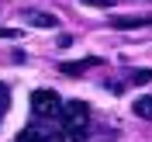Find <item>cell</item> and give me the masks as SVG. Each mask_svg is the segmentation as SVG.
I'll return each instance as SVG.
<instances>
[{
    "instance_id": "1",
    "label": "cell",
    "mask_w": 152,
    "mask_h": 142,
    "mask_svg": "<svg viewBox=\"0 0 152 142\" xmlns=\"http://www.w3.org/2000/svg\"><path fill=\"white\" fill-rule=\"evenodd\" d=\"M59 118H62V128H66L69 142H86V135H90V107L83 101H62Z\"/></svg>"
},
{
    "instance_id": "2",
    "label": "cell",
    "mask_w": 152,
    "mask_h": 142,
    "mask_svg": "<svg viewBox=\"0 0 152 142\" xmlns=\"http://www.w3.org/2000/svg\"><path fill=\"white\" fill-rule=\"evenodd\" d=\"M14 142H69V135L62 125H48V118H38L35 125L21 128Z\"/></svg>"
},
{
    "instance_id": "3",
    "label": "cell",
    "mask_w": 152,
    "mask_h": 142,
    "mask_svg": "<svg viewBox=\"0 0 152 142\" xmlns=\"http://www.w3.org/2000/svg\"><path fill=\"white\" fill-rule=\"evenodd\" d=\"M59 111H62V97L56 90L42 87V90L31 94V114L35 118H59Z\"/></svg>"
},
{
    "instance_id": "4",
    "label": "cell",
    "mask_w": 152,
    "mask_h": 142,
    "mask_svg": "<svg viewBox=\"0 0 152 142\" xmlns=\"http://www.w3.org/2000/svg\"><path fill=\"white\" fill-rule=\"evenodd\" d=\"M24 21H28V24H35V28H56V24H59L56 14L38 10V7H28V10H24Z\"/></svg>"
},
{
    "instance_id": "5",
    "label": "cell",
    "mask_w": 152,
    "mask_h": 142,
    "mask_svg": "<svg viewBox=\"0 0 152 142\" xmlns=\"http://www.w3.org/2000/svg\"><path fill=\"white\" fill-rule=\"evenodd\" d=\"M90 66H104V59L100 56H86V59H76V63H62L59 69H62L66 76H80V73H86Z\"/></svg>"
},
{
    "instance_id": "6",
    "label": "cell",
    "mask_w": 152,
    "mask_h": 142,
    "mask_svg": "<svg viewBox=\"0 0 152 142\" xmlns=\"http://www.w3.org/2000/svg\"><path fill=\"white\" fill-rule=\"evenodd\" d=\"M111 24L114 28H142V24H152V14H114Z\"/></svg>"
},
{
    "instance_id": "7",
    "label": "cell",
    "mask_w": 152,
    "mask_h": 142,
    "mask_svg": "<svg viewBox=\"0 0 152 142\" xmlns=\"http://www.w3.org/2000/svg\"><path fill=\"white\" fill-rule=\"evenodd\" d=\"M132 111L138 114V118H145V121H152V97H138L132 104Z\"/></svg>"
},
{
    "instance_id": "8",
    "label": "cell",
    "mask_w": 152,
    "mask_h": 142,
    "mask_svg": "<svg viewBox=\"0 0 152 142\" xmlns=\"http://www.w3.org/2000/svg\"><path fill=\"white\" fill-rule=\"evenodd\" d=\"M128 80H132V83H152V69H132Z\"/></svg>"
},
{
    "instance_id": "9",
    "label": "cell",
    "mask_w": 152,
    "mask_h": 142,
    "mask_svg": "<svg viewBox=\"0 0 152 142\" xmlns=\"http://www.w3.org/2000/svg\"><path fill=\"white\" fill-rule=\"evenodd\" d=\"M80 4H83V7H114V0H80Z\"/></svg>"
},
{
    "instance_id": "10",
    "label": "cell",
    "mask_w": 152,
    "mask_h": 142,
    "mask_svg": "<svg viewBox=\"0 0 152 142\" xmlns=\"http://www.w3.org/2000/svg\"><path fill=\"white\" fill-rule=\"evenodd\" d=\"M7 104H10V90L0 83V111H7Z\"/></svg>"
},
{
    "instance_id": "11",
    "label": "cell",
    "mask_w": 152,
    "mask_h": 142,
    "mask_svg": "<svg viewBox=\"0 0 152 142\" xmlns=\"http://www.w3.org/2000/svg\"><path fill=\"white\" fill-rule=\"evenodd\" d=\"M0 38H21L18 28H0Z\"/></svg>"
}]
</instances>
